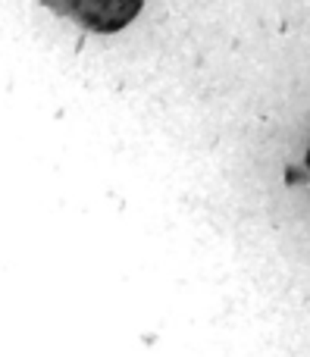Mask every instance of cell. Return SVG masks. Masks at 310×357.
<instances>
[{"mask_svg":"<svg viewBox=\"0 0 310 357\" xmlns=\"http://www.w3.org/2000/svg\"><path fill=\"white\" fill-rule=\"evenodd\" d=\"M44 6H50L56 16L72 19L88 31L113 35L135 22L144 0H44Z\"/></svg>","mask_w":310,"mask_h":357,"instance_id":"cell-1","label":"cell"}]
</instances>
